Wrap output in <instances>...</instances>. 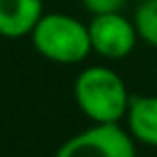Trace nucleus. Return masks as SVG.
Masks as SVG:
<instances>
[{
	"instance_id": "1",
	"label": "nucleus",
	"mask_w": 157,
	"mask_h": 157,
	"mask_svg": "<svg viewBox=\"0 0 157 157\" xmlns=\"http://www.w3.org/2000/svg\"><path fill=\"white\" fill-rule=\"evenodd\" d=\"M75 101L95 123H119L129 109L131 97L125 81L109 67H87L75 78Z\"/></svg>"
},
{
	"instance_id": "2",
	"label": "nucleus",
	"mask_w": 157,
	"mask_h": 157,
	"mask_svg": "<svg viewBox=\"0 0 157 157\" xmlns=\"http://www.w3.org/2000/svg\"><path fill=\"white\" fill-rule=\"evenodd\" d=\"M30 38L38 55L59 65L83 63L93 51L89 24L65 12L42 14Z\"/></svg>"
},
{
	"instance_id": "3",
	"label": "nucleus",
	"mask_w": 157,
	"mask_h": 157,
	"mask_svg": "<svg viewBox=\"0 0 157 157\" xmlns=\"http://www.w3.org/2000/svg\"><path fill=\"white\" fill-rule=\"evenodd\" d=\"M55 157H137L135 139L119 123H95L60 145Z\"/></svg>"
},
{
	"instance_id": "4",
	"label": "nucleus",
	"mask_w": 157,
	"mask_h": 157,
	"mask_svg": "<svg viewBox=\"0 0 157 157\" xmlns=\"http://www.w3.org/2000/svg\"><path fill=\"white\" fill-rule=\"evenodd\" d=\"M89 36L93 51L109 60H121L129 56L139 40L133 20L121 12L95 14L89 22Z\"/></svg>"
},
{
	"instance_id": "5",
	"label": "nucleus",
	"mask_w": 157,
	"mask_h": 157,
	"mask_svg": "<svg viewBox=\"0 0 157 157\" xmlns=\"http://www.w3.org/2000/svg\"><path fill=\"white\" fill-rule=\"evenodd\" d=\"M42 14V0H0V36L22 38L33 34Z\"/></svg>"
},
{
	"instance_id": "6",
	"label": "nucleus",
	"mask_w": 157,
	"mask_h": 157,
	"mask_svg": "<svg viewBox=\"0 0 157 157\" xmlns=\"http://www.w3.org/2000/svg\"><path fill=\"white\" fill-rule=\"evenodd\" d=\"M125 119L127 129L135 141L157 147V97H131Z\"/></svg>"
},
{
	"instance_id": "7",
	"label": "nucleus",
	"mask_w": 157,
	"mask_h": 157,
	"mask_svg": "<svg viewBox=\"0 0 157 157\" xmlns=\"http://www.w3.org/2000/svg\"><path fill=\"white\" fill-rule=\"evenodd\" d=\"M133 24L139 38L149 46L157 48V0H141L135 8Z\"/></svg>"
},
{
	"instance_id": "8",
	"label": "nucleus",
	"mask_w": 157,
	"mask_h": 157,
	"mask_svg": "<svg viewBox=\"0 0 157 157\" xmlns=\"http://www.w3.org/2000/svg\"><path fill=\"white\" fill-rule=\"evenodd\" d=\"M83 6L89 12L95 14H105V12H121L127 0H81Z\"/></svg>"
}]
</instances>
